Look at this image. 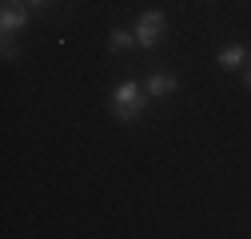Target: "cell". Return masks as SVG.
<instances>
[{"label":"cell","instance_id":"6da1fadb","mask_svg":"<svg viewBox=\"0 0 251 239\" xmlns=\"http://www.w3.org/2000/svg\"><path fill=\"white\" fill-rule=\"evenodd\" d=\"M148 104H151V96L144 92V88H140L136 80H120V84L112 88V116L120 120V124L136 120V116H140Z\"/></svg>","mask_w":251,"mask_h":239},{"label":"cell","instance_id":"3957f363","mask_svg":"<svg viewBox=\"0 0 251 239\" xmlns=\"http://www.w3.org/2000/svg\"><path fill=\"white\" fill-rule=\"evenodd\" d=\"M28 8H32L28 0H24V4H20V0H4V8H0V32L12 36L16 28H24L28 20H32V12H28Z\"/></svg>","mask_w":251,"mask_h":239},{"label":"cell","instance_id":"ba28073f","mask_svg":"<svg viewBox=\"0 0 251 239\" xmlns=\"http://www.w3.org/2000/svg\"><path fill=\"white\" fill-rule=\"evenodd\" d=\"M243 80H247V88H251V68H247V72H243Z\"/></svg>","mask_w":251,"mask_h":239},{"label":"cell","instance_id":"7a4b0ae2","mask_svg":"<svg viewBox=\"0 0 251 239\" xmlns=\"http://www.w3.org/2000/svg\"><path fill=\"white\" fill-rule=\"evenodd\" d=\"M136 48H155L160 44V36H164V12L160 8H148V12H140V20H136Z\"/></svg>","mask_w":251,"mask_h":239},{"label":"cell","instance_id":"8992f818","mask_svg":"<svg viewBox=\"0 0 251 239\" xmlns=\"http://www.w3.org/2000/svg\"><path fill=\"white\" fill-rule=\"evenodd\" d=\"M132 44H136V32L112 28V36H108V48H112V52H124V48H132Z\"/></svg>","mask_w":251,"mask_h":239},{"label":"cell","instance_id":"5b68a950","mask_svg":"<svg viewBox=\"0 0 251 239\" xmlns=\"http://www.w3.org/2000/svg\"><path fill=\"white\" fill-rule=\"evenodd\" d=\"M215 60H219L224 68H239L243 60H247V52H243L239 44H227V48H219V56H215Z\"/></svg>","mask_w":251,"mask_h":239},{"label":"cell","instance_id":"277c9868","mask_svg":"<svg viewBox=\"0 0 251 239\" xmlns=\"http://www.w3.org/2000/svg\"><path fill=\"white\" fill-rule=\"evenodd\" d=\"M144 92H148L151 100L172 96V92H176V76H168V72H151V76H148V84H144Z\"/></svg>","mask_w":251,"mask_h":239},{"label":"cell","instance_id":"52a82bcc","mask_svg":"<svg viewBox=\"0 0 251 239\" xmlns=\"http://www.w3.org/2000/svg\"><path fill=\"white\" fill-rule=\"evenodd\" d=\"M28 4H32V8H44V4H52V0H28Z\"/></svg>","mask_w":251,"mask_h":239}]
</instances>
